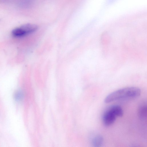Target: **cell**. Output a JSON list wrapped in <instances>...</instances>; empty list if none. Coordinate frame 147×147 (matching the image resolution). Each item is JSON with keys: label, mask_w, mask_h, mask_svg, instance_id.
Returning a JSON list of instances; mask_svg holds the SVG:
<instances>
[{"label": "cell", "mask_w": 147, "mask_h": 147, "mask_svg": "<svg viewBox=\"0 0 147 147\" xmlns=\"http://www.w3.org/2000/svg\"><path fill=\"white\" fill-rule=\"evenodd\" d=\"M136 147V146H134V147Z\"/></svg>", "instance_id": "obj_8"}, {"label": "cell", "mask_w": 147, "mask_h": 147, "mask_svg": "<svg viewBox=\"0 0 147 147\" xmlns=\"http://www.w3.org/2000/svg\"><path fill=\"white\" fill-rule=\"evenodd\" d=\"M117 116L108 109L104 113L102 116L103 124L106 126H109L115 122Z\"/></svg>", "instance_id": "obj_3"}, {"label": "cell", "mask_w": 147, "mask_h": 147, "mask_svg": "<svg viewBox=\"0 0 147 147\" xmlns=\"http://www.w3.org/2000/svg\"><path fill=\"white\" fill-rule=\"evenodd\" d=\"M108 109L112 112L117 117H121L123 115V111L122 108L119 105H112Z\"/></svg>", "instance_id": "obj_5"}, {"label": "cell", "mask_w": 147, "mask_h": 147, "mask_svg": "<svg viewBox=\"0 0 147 147\" xmlns=\"http://www.w3.org/2000/svg\"><path fill=\"white\" fill-rule=\"evenodd\" d=\"M103 138L101 135H98L92 139L91 145L92 147H101L103 142Z\"/></svg>", "instance_id": "obj_6"}, {"label": "cell", "mask_w": 147, "mask_h": 147, "mask_svg": "<svg viewBox=\"0 0 147 147\" xmlns=\"http://www.w3.org/2000/svg\"><path fill=\"white\" fill-rule=\"evenodd\" d=\"M147 104L145 102L141 103L139 106L138 111L139 117L141 119L144 120L147 116Z\"/></svg>", "instance_id": "obj_4"}, {"label": "cell", "mask_w": 147, "mask_h": 147, "mask_svg": "<svg viewBox=\"0 0 147 147\" xmlns=\"http://www.w3.org/2000/svg\"><path fill=\"white\" fill-rule=\"evenodd\" d=\"M37 28V26L35 24H26L14 28L12 30L11 33L14 37H21L34 32Z\"/></svg>", "instance_id": "obj_2"}, {"label": "cell", "mask_w": 147, "mask_h": 147, "mask_svg": "<svg viewBox=\"0 0 147 147\" xmlns=\"http://www.w3.org/2000/svg\"><path fill=\"white\" fill-rule=\"evenodd\" d=\"M140 89L137 87H131L121 89L111 93L104 99L105 103H107L121 98H135L140 96Z\"/></svg>", "instance_id": "obj_1"}, {"label": "cell", "mask_w": 147, "mask_h": 147, "mask_svg": "<svg viewBox=\"0 0 147 147\" xmlns=\"http://www.w3.org/2000/svg\"><path fill=\"white\" fill-rule=\"evenodd\" d=\"M24 94L23 92L20 90L16 91L13 94L14 99L17 102L21 101L23 98Z\"/></svg>", "instance_id": "obj_7"}]
</instances>
